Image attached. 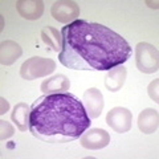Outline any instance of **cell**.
Instances as JSON below:
<instances>
[{
    "label": "cell",
    "mask_w": 159,
    "mask_h": 159,
    "mask_svg": "<svg viewBox=\"0 0 159 159\" xmlns=\"http://www.w3.org/2000/svg\"><path fill=\"white\" fill-rule=\"evenodd\" d=\"M61 36L58 60L73 70H110L133 54V48L121 34L98 23L78 19L61 29Z\"/></svg>",
    "instance_id": "1"
},
{
    "label": "cell",
    "mask_w": 159,
    "mask_h": 159,
    "mask_svg": "<svg viewBox=\"0 0 159 159\" xmlns=\"http://www.w3.org/2000/svg\"><path fill=\"white\" fill-rule=\"evenodd\" d=\"M90 127L82 102L70 93L44 94L31 106L29 131L48 143L76 141Z\"/></svg>",
    "instance_id": "2"
},
{
    "label": "cell",
    "mask_w": 159,
    "mask_h": 159,
    "mask_svg": "<svg viewBox=\"0 0 159 159\" xmlns=\"http://www.w3.org/2000/svg\"><path fill=\"white\" fill-rule=\"evenodd\" d=\"M56 69V62L52 58L45 57H31L23 62L20 68V76L24 80L32 81L36 78H43L52 74Z\"/></svg>",
    "instance_id": "3"
},
{
    "label": "cell",
    "mask_w": 159,
    "mask_h": 159,
    "mask_svg": "<svg viewBox=\"0 0 159 159\" xmlns=\"http://www.w3.org/2000/svg\"><path fill=\"white\" fill-rule=\"evenodd\" d=\"M135 62L142 73H155L159 66L158 49L148 43H138L135 47Z\"/></svg>",
    "instance_id": "4"
},
{
    "label": "cell",
    "mask_w": 159,
    "mask_h": 159,
    "mask_svg": "<svg viewBox=\"0 0 159 159\" xmlns=\"http://www.w3.org/2000/svg\"><path fill=\"white\" fill-rule=\"evenodd\" d=\"M53 19L62 24H72L80 16V7L76 2L72 0H60L56 2L51 8Z\"/></svg>",
    "instance_id": "5"
},
{
    "label": "cell",
    "mask_w": 159,
    "mask_h": 159,
    "mask_svg": "<svg viewBox=\"0 0 159 159\" xmlns=\"http://www.w3.org/2000/svg\"><path fill=\"white\" fill-rule=\"evenodd\" d=\"M133 122V113L126 107H113L110 111L106 114V123L116 133L123 134L127 133L131 129Z\"/></svg>",
    "instance_id": "6"
},
{
    "label": "cell",
    "mask_w": 159,
    "mask_h": 159,
    "mask_svg": "<svg viewBox=\"0 0 159 159\" xmlns=\"http://www.w3.org/2000/svg\"><path fill=\"white\" fill-rule=\"evenodd\" d=\"M80 143L88 150H101L110 143V135L103 129H88L80 138Z\"/></svg>",
    "instance_id": "7"
},
{
    "label": "cell",
    "mask_w": 159,
    "mask_h": 159,
    "mask_svg": "<svg viewBox=\"0 0 159 159\" xmlns=\"http://www.w3.org/2000/svg\"><path fill=\"white\" fill-rule=\"evenodd\" d=\"M82 105L90 119L98 118L103 110V106H105L101 90H98L97 88H89L88 90H85L82 96Z\"/></svg>",
    "instance_id": "8"
},
{
    "label": "cell",
    "mask_w": 159,
    "mask_h": 159,
    "mask_svg": "<svg viewBox=\"0 0 159 159\" xmlns=\"http://www.w3.org/2000/svg\"><path fill=\"white\" fill-rule=\"evenodd\" d=\"M19 15L27 20H37L43 16L44 3L41 0H20L16 3Z\"/></svg>",
    "instance_id": "9"
},
{
    "label": "cell",
    "mask_w": 159,
    "mask_h": 159,
    "mask_svg": "<svg viewBox=\"0 0 159 159\" xmlns=\"http://www.w3.org/2000/svg\"><path fill=\"white\" fill-rule=\"evenodd\" d=\"M126 77H127V69L126 66H123V64L111 68L110 70H107V74L105 77L106 89L111 93L121 90L122 86L125 85Z\"/></svg>",
    "instance_id": "10"
},
{
    "label": "cell",
    "mask_w": 159,
    "mask_h": 159,
    "mask_svg": "<svg viewBox=\"0 0 159 159\" xmlns=\"http://www.w3.org/2000/svg\"><path fill=\"white\" fill-rule=\"evenodd\" d=\"M69 88H70V81L64 74H56L41 84V90L44 94L68 93Z\"/></svg>",
    "instance_id": "11"
},
{
    "label": "cell",
    "mask_w": 159,
    "mask_h": 159,
    "mask_svg": "<svg viewBox=\"0 0 159 159\" xmlns=\"http://www.w3.org/2000/svg\"><path fill=\"white\" fill-rule=\"evenodd\" d=\"M159 126V114L155 109H145L138 117V127L143 134H154Z\"/></svg>",
    "instance_id": "12"
},
{
    "label": "cell",
    "mask_w": 159,
    "mask_h": 159,
    "mask_svg": "<svg viewBox=\"0 0 159 159\" xmlns=\"http://www.w3.org/2000/svg\"><path fill=\"white\" fill-rule=\"evenodd\" d=\"M23 54V49L17 43L12 40H6L0 45V62L3 65H12Z\"/></svg>",
    "instance_id": "13"
},
{
    "label": "cell",
    "mask_w": 159,
    "mask_h": 159,
    "mask_svg": "<svg viewBox=\"0 0 159 159\" xmlns=\"http://www.w3.org/2000/svg\"><path fill=\"white\" fill-rule=\"evenodd\" d=\"M12 122L16 125L20 131H27L29 129V118H31V107L25 102H19L13 107L12 111Z\"/></svg>",
    "instance_id": "14"
},
{
    "label": "cell",
    "mask_w": 159,
    "mask_h": 159,
    "mask_svg": "<svg viewBox=\"0 0 159 159\" xmlns=\"http://www.w3.org/2000/svg\"><path fill=\"white\" fill-rule=\"evenodd\" d=\"M41 40L53 52L58 53L62 51V36H61V32H58L56 28L44 27L41 31Z\"/></svg>",
    "instance_id": "15"
},
{
    "label": "cell",
    "mask_w": 159,
    "mask_h": 159,
    "mask_svg": "<svg viewBox=\"0 0 159 159\" xmlns=\"http://www.w3.org/2000/svg\"><path fill=\"white\" fill-rule=\"evenodd\" d=\"M0 127H2V135H0V138H2V141H6V139L11 138L13 135L15 133V129L13 126L11 125V123H8L7 121H0Z\"/></svg>",
    "instance_id": "16"
},
{
    "label": "cell",
    "mask_w": 159,
    "mask_h": 159,
    "mask_svg": "<svg viewBox=\"0 0 159 159\" xmlns=\"http://www.w3.org/2000/svg\"><path fill=\"white\" fill-rule=\"evenodd\" d=\"M158 86H159V78L154 80V81L148 85L147 88V92H148V96L152 99L154 102H159V97H158Z\"/></svg>",
    "instance_id": "17"
},
{
    "label": "cell",
    "mask_w": 159,
    "mask_h": 159,
    "mask_svg": "<svg viewBox=\"0 0 159 159\" xmlns=\"http://www.w3.org/2000/svg\"><path fill=\"white\" fill-rule=\"evenodd\" d=\"M0 101H2V109H0V114H2V116H4V114L8 111L9 105H8V101H7V99H4L3 97L0 98Z\"/></svg>",
    "instance_id": "18"
}]
</instances>
